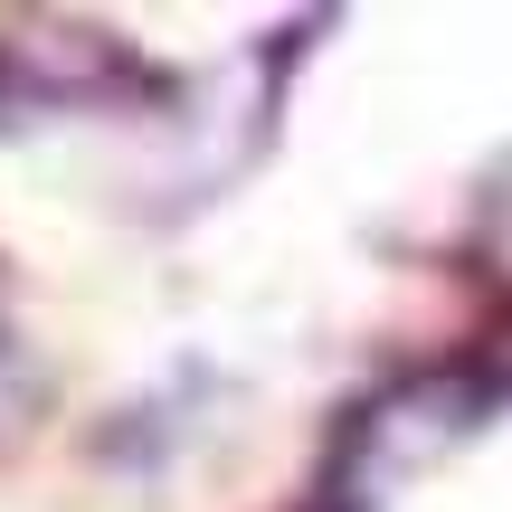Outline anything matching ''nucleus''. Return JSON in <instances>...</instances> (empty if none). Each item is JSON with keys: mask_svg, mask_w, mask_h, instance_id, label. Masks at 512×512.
Instances as JSON below:
<instances>
[]
</instances>
